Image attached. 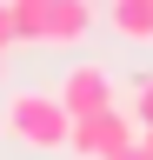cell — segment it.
Wrapping results in <instances>:
<instances>
[{"mask_svg":"<svg viewBox=\"0 0 153 160\" xmlns=\"http://www.w3.org/2000/svg\"><path fill=\"white\" fill-rule=\"evenodd\" d=\"M0 133H7L13 147H33V153H67L73 113L60 107L53 87H13L0 100Z\"/></svg>","mask_w":153,"mask_h":160,"instance_id":"6da1fadb","label":"cell"},{"mask_svg":"<svg viewBox=\"0 0 153 160\" xmlns=\"http://www.w3.org/2000/svg\"><path fill=\"white\" fill-rule=\"evenodd\" d=\"M140 140H146V147H153V127H146V133H140Z\"/></svg>","mask_w":153,"mask_h":160,"instance_id":"8fae6325","label":"cell"},{"mask_svg":"<svg viewBox=\"0 0 153 160\" xmlns=\"http://www.w3.org/2000/svg\"><path fill=\"white\" fill-rule=\"evenodd\" d=\"M107 27L133 47H153V0H107Z\"/></svg>","mask_w":153,"mask_h":160,"instance_id":"5b68a950","label":"cell"},{"mask_svg":"<svg viewBox=\"0 0 153 160\" xmlns=\"http://www.w3.org/2000/svg\"><path fill=\"white\" fill-rule=\"evenodd\" d=\"M133 127H153V80H140V87H133Z\"/></svg>","mask_w":153,"mask_h":160,"instance_id":"52a82bcc","label":"cell"},{"mask_svg":"<svg viewBox=\"0 0 153 160\" xmlns=\"http://www.w3.org/2000/svg\"><path fill=\"white\" fill-rule=\"evenodd\" d=\"M133 140H140L133 113H127V107H100V113H80V120H73L67 153H73V160H113L120 147H133Z\"/></svg>","mask_w":153,"mask_h":160,"instance_id":"7a4b0ae2","label":"cell"},{"mask_svg":"<svg viewBox=\"0 0 153 160\" xmlns=\"http://www.w3.org/2000/svg\"><path fill=\"white\" fill-rule=\"evenodd\" d=\"M113 160H153V147H146V140H133V147H120Z\"/></svg>","mask_w":153,"mask_h":160,"instance_id":"9c48e42d","label":"cell"},{"mask_svg":"<svg viewBox=\"0 0 153 160\" xmlns=\"http://www.w3.org/2000/svg\"><path fill=\"white\" fill-rule=\"evenodd\" d=\"M53 93H60V107L73 120H80V113H100V107H120V87H113V73L100 67V60H73Z\"/></svg>","mask_w":153,"mask_h":160,"instance_id":"3957f363","label":"cell"},{"mask_svg":"<svg viewBox=\"0 0 153 160\" xmlns=\"http://www.w3.org/2000/svg\"><path fill=\"white\" fill-rule=\"evenodd\" d=\"M47 7H53V0H7L13 40H47Z\"/></svg>","mask_w":153,"mask_h":160,"instance_id":"8992f818","label":"cell"},{"mask_svg":"<svg viewBox=\"0 0 153 160\" xmlns=\"http://www.w3.org/2000/svg\"><path fill=\"white\" fill-rule=\"evenodd\" d=\"M0 47H20V40H13V13H7V0H0Z\"/></svg>","mask_w":153,"mask_h":160,"instance_id":"ba28073f","label":"cell"},{"mask_svg":"<svg viewBox=\"0 0 153 160\" xmlns=\"http://www.w3.org/2000/svg\"><path fill=\"white\" fill-rule=\"evenodd\" d=\"M0 80H7V47H0Z\"/></svg>","mask_w":153,"mask_h":160,"instance_id":"30bf717a","label":"cell"},{"mask_svg":"<svg viewBox=\"0 0 153 160\" xmlns=\"http://www.w3.org/2000/svg\"><path fill=\"white\" fill-rule=\"evenodd\" d=\"M93 20H100L93 0H53L47 7V47H80L93 33Z\"/></svg>","mask_w":153,"mask_h":160,"instance_id":"277c9868","label":"cell"}]
</instances>
